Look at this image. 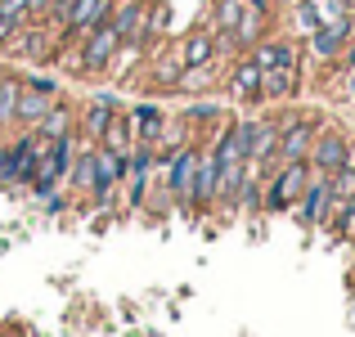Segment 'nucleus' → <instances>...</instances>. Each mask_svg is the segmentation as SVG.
<instances>
[{
    "label": "nucleus",
    "mask_w": 355,
    "mask_h": 337,
    "mask_svg": "<svg viewBox=\"0 0 355 337\" xmlns=\"http://www.w3.org/2000/svg\"><path fill=\"white\" fill-rule=\"evenodd\" d=\"M266 184H261V211H270V216H279V211H288L297 198H302L306 180H311V162H275L266 166Z\"/></svg>",
    "instance_id": "f257e3e1"
},
{
    "label": "nucleus",
    "mask_w": 355,
    "mask_h": 337,
    "mask_svg": "<svg viewBox=\"0 0 355 337\" xmlns=\"http://www.w3.org/2000/svg\"><path fill=\"white\" fill-rule=\"evenodd\" d=\"M117 45H121V36L113 32V23H99L95 32H86L72 45V68H77V77H104L108 59L117 54Z\"/></svg>",
    "instance_id": "f03ea898"
},
{
    "label": "nucleus",
    "mask_w": 355,
    "mask_h": 337,
    "mask_svg": "<svg viewBox=\"0 0 355 337\" xmlns=\"http://www.w3.org/2000/svg\"><path fill=\"white\" fill-rule=\"evenodd\" d=\"M198 148H202V139H184V144L171 153L166 171H162L166 198H171L175 207H184V211H193V166H198Z\"/></svg>",
    "instance_id": "7ed1b4c3"
},
{
    "label": "nucleus",
    "mask_w": 355,
    "mask_h": 337,
    "mask_svg": "<svg viewBox=\"0 0 355 337\" xmlns=\"http://www.w3.org/2000/svg\"><path fill=\"white\" fill-rule=\"evenodd\" d=\"M329 211H333V184H329V175H324V171H311L302 198L293 202V216H297L302 230H315V225L329 221Z\"/></svg>",
    "instance_id": "20e7f679"
},
{
    "label": "nucleus",
    "mask_w": 355,
    "mask_h": 337,
    "mask_svg": "<svg viewBox=\"0 0 355 337\" xmlns=\"http://www.w3.org/2000/svg\"><path fill=\"white\" fill-rule=\"evenodd\" d=\"M347 157H351V135L347 130H338V126H324L320 121V130H315V144H311V171H324V175H333V171H342L347 166Z\"/></svg>",
    "instance_id": "39448f33"
},
{
    "label": "nucleus",
    "mask_w": 355,
    "mask_h": 337,
    "mask_svg": "<svg viewBox=\"0 0 355 337\" xmlns=\"http://www.w3.org/2000/svg\"><path fill=\"white\" fill-rule=\"evenodd\" d=\"M315 130H320V117H302V112L279 117V162H302V157H311Z\"/></svg>",
    "instance_id": "423d86ee"
},
{
    "label": "nucleus",
    "mask_w": 355,
    "mask_h": 337,
    "mask_svg": "<svg viewBox=\"0 0 355 337\" xmlns=\"http://www.w3.org/2000/svg\"><path fill=\"white\" fill-rule=\"evenodd\" d=\"M257 68H302V41L297 36H261L248 50Z\"/></svg>",
    "instance_id": "0eeeda50"
},
{
    "label": "nucleus",
    "mask_w": 355,
    "mask_h": 337,
    "mask_svg": "<svg viewBox=\"0 0 355 337\" xmlns=\"http://www.w3.org/2000/svg\"><path fill=\"white\" fill-rule=\"evenodd\" d=\"M108 14H113V0H77L72 5V14L63 18V45H77L86 32H95L99 23H108Z\"/></svg>",
    "instance_id": "6e6552de"
},
{
    "label": "nucleus",
    "mask_w": 355,
    "mask_h": 337,
    "mask_svg": "<svg viewBox=\"0 0 355 337\" xmlns=\"http://www.w3.org/2000/svg\"><path fill=\"white\" fill-rule=\"evenodd\" d=\"M95 171H99V180H95V193H90V198H95L99 207H108L117 184L126 180V157L113 153V148H104V144H95Z\"/></svg>",
    "instance_id": "1a4fd4ad"
},
{
    "label": "nucleus",
    "mask_w": 355,
    "mask_h": 337,
    "mask_svg": "<svg viewBox=\"0 0 355 337\" xmlns=\"http://www.w3.org/2000/svg\"><path fill=\"white\" fill-rule=\"evenodd\" d=\"M216 184H220V162L207 144L198 148V166H193V211H211L216 207Z\"/></svg>",
    "instance_id": "9d476101"
},
{
    "label": "nucleus",
    "mask_w": 355,
    "mask_h": 337,
    "mask_svg": "<svg viewBox=\"0 0 355 337\" xmlns=\"http://www.w3.org/2000/svg\"><path fill=\"white\" fill-rule=\"evenodd\" d=\"M117 117V95H108V90H99L95 99H90L86 108H81V126H77V139L81 144H99V135L108 130V121Z\"/></svg>",
    "instance_id": "9b49d317"
},
{
    "label": "nucleus",
    "mask_w": 355,
    "mask_h": 337,
    "mask_svg": "<svg viewBox=\"0 0 355 337\" xmlns=\"http://www.w3.org/2000/svg\"><path fill=\"white\" fill-rule=\"evenodd\" d=\"M347 41H351V18L324 23V27H315V32L306 36V45H311V54H315L320 63H338L342 50H347Z\"/></svg>",
    "instance_id": "f8f14e48"
},
{
    "label": "nucleus",
    "mask_w": 355,
    "mask_h": 337,
    "mask_svg": "<svg viewBox=\"0 0 355 337\" xmlns=\"http://www.w3.org/2000/svg\"><path fill=\"white\" fill-rule=\"evenodd\" d=\"M248 162L257 166V171H266V166L279 162V121H270V117H257V121H252Z\"/></svg>",
    "instance_id": "ddd939ff"
},
{
    "label": "nucleus",
    "mask_w": 355,
    "mask_h": 337,
    "mask_svg": "<svg viewBox=\"0 0 355 337\" xmlns=\"http://www.w3.org/2000/svg\"><path fill=\"white\" fill-rule=\"evenodd\" d=\"M302 90V68H261V104H288Z\"/></svg>",
    "instance_id": "4468645a"
},
{
    "label": "nucleus",
    "mask_w": 355,
    "mask_h": 337,
    "mask_svg": "<svg viewBox=\"0 0 355 337\" xmlns=\"http://www.w3.org/2000/svg\"><path fill=\"white\" fill-rule=\"evenodd\" d=\"M225 86H230V99H234V104H261V68L248 59V54L234 59Z\"/></svg>",
    "instance_id": "2eb2a0df"
},
{
    "label": "nucleus",
    "mask_w": 355,
    "mask_h": 337,
    "mask_svg": "<svg viewBox=\"0 0 355 337\" xmlns=\"http://www.w3.org/2000/svg\"><path fill=\"white\" fill-rule=\"evenodd\" d=\"M216 59L220 54H216V32H211V23L189 27L184 41H180V63L184 68H202V63H216Z\"/></svg>",
    "instance_id": "dca6fc26"
},
{
    "label": "nucleus",
    "mask_w": 355,
    "mask_h": 337,
    "mask_svg": "<svg viewBox=\"0 0 355 337\" xmlns=\"http://www.w3.org/2000/svg\"><path fill=\"white\" fill-rule=\"evenodd\" d=\"M144 14H148V0H113V32L121 41H144Z\"/></svg>",
    "instance_id": "f3484780"
},
{
    "label": "nucleus",
    "mask_w": 355,
    "mask_h": 337,
    "mask_svg": "<svg viewBox=\"0 0 355 337\" xmlns=\"http://www.w3.org/2000/svg\"><path fill=\"white\" fill-rule=\"evenodd\" d=\"M36 135L45 139H63V135H77V108L68 104V99H50V108H45V117L36 121Z\"/></svg>",
    "instance_id": "a211bd4d"
},
{
    "label": "nucleus",
    "mask_w": 355,
    "mask_h": 337,
    "mask_svg": "<svg viewBox=\"0 0 355 337\" xmlns=\"http://www.w3.org/2000/svg\"><path fill=\"white\" fill-rule=\"evenodd\" d=\"M130 117V126H135V144H157V139H162V126H166V112L157 108V104H135L126 112Z\"/></svg>",
    "instance_id": "6ab92c4d"
},
{
    "label": "nucleus",
    "mask_w": 355,
    "mask_h": 337,
    "mask_svg": "<svg viewBox=\"0 0 355 337\" xmlns=\"http://www.w3.org/2000/svg\"><path fill=\"white\" fill-rule=\"evenodd\" d=\"M95 180H99V171H95V144H77V157H72V166H68V184L77 193H95Z\"/></svg>",
    "instance_id": "aec40b11"
},
{
    "label": "nucleus",
    "mask_w": 355,
    "mask_h": 337,
    "mask_svg": "<svg viewBox=\"0 0 355 337\" xmlns=\"http://www.w3.org/2000/svg\"><path fill=\"white\" fill-rule=\"evenodd\" d=\"M144 59H148V45H144V41H121V45H117V54L108 59V72H104V77L126 81L130 72H135V63H144Z\"/></svg>",
    "instance_id": "412c9836"
},
{
    "label": "nucleus",
    "mask_w": 355,
    "mask_h": 337,
    "mask_svg": "<svg viewBox=\"0 0 355 337\" xmlns=\"http://www.w3.org/2000/svg\"><path fill=\"white\" fill-rule=\"evenodd\" d=\"M216 63H220V59H216ZM216 63H202V68H180L175 90H180V95H211V90H216V81H220Z\"/></svg>",
    "instance_id": "4be33fe9"
},
{
    "label": "nucleus",
    "mask_w": 355,
    "mask_h": 337,
    "mask_svg": "<svg viewBox=\"0 0 355 337\" xmlns=\"http://www.w3.org/2000/svg\"><path fill=\"white\" fill-rule=\"evenodd\" d=\"M99 144L104 148H113V153H121V157H130L135 153V126H130V117L117 108V117L108 121V130L99 135Z\"/></svg>",
    "instance_id": "5701e85b"
},
{
    "label": "nucleus",
    "mask_w": 355,
    "mask_h": 337,
    "mask_svg": "<svg viewBox=\"0 0 355 337\" xmlns=\"http://www.w3.org/2000/svg\"><path fill=\"white\" fill-rule=\"evenodd\" d=\"M180 50H166V54H157L153 63H148V86L153 90H175V81H180Z\"/></svg>",
    "instance_id": "b1692460"
},
{
    "label": "nucleus",
    "mask_w": 355,
    "mask_h": 337,
    "mask_svg": "<svg viewBox=\"0 0 355 337\" xmlns=\"http://www.w3.org/2000/svg\"><path fill=\"white\" fill-rule=\"evenodd\" d=\"M45 108H50V95H41V90H27V86H23V95H18V108H14V126L32 130L36 121L45 117Z\"/></svg>",
    "instance_id": "393cba45"
},
{
    "label": "nucleus",
    "mask_w": 355,
    "mask_h": 337,
    "mask_svg": "<svg viewBox=\"0 0 355 337\" xmlns=\"http://www.w3.org/2000/svg\"><path fill=\"white\" fill-rule=\"evenodd\" d=\"M266 27H270V14H257V9H248V5H243V14H239V27H234V36H239L243 54H248L252 45L261 41V36H270Z\"/></svg>",
    "instance_id": "a878e982"
},
{
    "label": "nucleus",
    "mask_w": 355,
    "mask_h": 337,
    "mask_svg": "<svg viewBox=\"0 0 355 337\" xmlns=\"http://www.w3.org/2000/svg\"><path fill=\"white\" fill-rule=\"evenodd\" d=\"M18 95H23V77H14V72H0V126H14Z\"/></svg>",
    "instance_id": "bb28decb"
},
{
    "label": "nucleus",
    "mask_w": 355,
    "mask_h": 337,
    "mask_svg": "<svg viewBox=\"0 0 355 337\" xmlns=\"http://www.w3.org/2000/svg\"><path fill=\"white\" fill-rule=\"evenodd\" d=\"M166 32H171V9H166V0H148V14H144V45H148V41H162Z\"/></svg>",
    "instance_id": "cd10ccee"
},
{
    "label": "nucleus",
    "mask_w": 355,
    "mask_h": 337,
    "mask_svg": "<svg viewBox=\"0 0 355 337\" xmlns=\"http://www.w3.org/2000/svg\"><path fill=\"white\" fill-rule=\"evenodd\" d=\"M180 121H184V126H220L225 112H220L216 104H207V99H198V104H189L180 112Z\"/></svg>",
    "instance_id": "c85d7f7f"
},
{
    "label": "nucleus",
    "mask_w": 355,
    "mask_h": 337,
    "mask_svg": "<svg viewBox=\"0 0 355 337\" xmlns=\"http://www.w3.org/2000/svg\"><path fill=\"white\" fill-rule=\"evenodd\" d=\"M72 5H77V0H50V5H45V14H41V23H50V27H63V18L72 14Z\"/></svg>",
    "instance_id": "c756f323"
},
{
    "label": "nucleus",
    "mask_w": 355,
    "mask_h": 337,
    "mask_svg": "<svg viewBox=\"0 0 355 337\" xmlns=\"http://www.w3.org/2000/svg\"><path fill=\"white\" fill-rule=\"evenodd\" d=\"M0 18H9V23H27L32 9H27V0H0Z\"/></svg>",
    "instance_id": "7c9ffc66"
},
{
    "label": "nucleus",
    "mask_w": 355,
    "mask_h": 337,
    "mask_svg": "<svg viewBox=\"0 0 355 337\" xmlns=\"http://www.w3.org/2000/svg\"><path fill=\"white\" fill-rule=\"evenodd\" d=\"M23 86L27 90H41V95H50V99H59V81H50V77H32V72H27Z\"/></svg>",
    "instance_id": "2f4dec72"
},
{
    "label": "nucleus",
    "mask_w": 355,
    "mask_h": 337,
    "mask_svg": "<svg viewBox=\"0 0 355 337\" xmlns=\"http://www.w3.org/2000/svg\"><path fill=\"white\" fill-rule=\"evenodd\" d=\"M342 90H347V99L355 104V68H347V77H342Z\"/></svg>",
    "instance_id": "473e14b6"
},
{
    "label": "nucleus",
    "mask_w": 355,
    "mask_h": 337,
    "mask_svg": "<svg viewBox=\"0 0 355 337\" xmlns=\"http://www.w3.org/2000/svg\"><path fill=\"white\" fill-rule=\"evenodd\" d=\"M45 5H50V0H27V9H32V18H41V14H45Z\"/></svg>",
    "instance_id": "72a5a7b5"
},
{
    "label": "nucleus",
    "mask_w": 355,
    "mask_h": 337,
    "mask_svg": "<svg viewBox=\"0 0 355 337\" xmlns=\"http://www.w3.org/2000/svg\"><path fill=\"white\" fill-rule=\"evenodd\" d=\"M342 5H347V14H351V5H355V0H342Z\"/></svg>",
    "instance_id": "f704fd0d"
},
{
    "label": "nucleus",
    "mask_w": 355,
    "mask_h": 337,
    "mask_svg": "<svg viewBox=\"0 0 355 337\" xmlns=\"http://www.w3.org/2000/svg\"><path fill=\"white\" fill-rule=\"evenodd\" d=\"M0 135H5V126H0Z\"/></svg>",
    "instance_id": "c9c22d12"
},
{
    "label": "nucleus",
    "mask_w": 355,
    "mask_h": 337,
    "mask_svg": "<svg viewBox=\"0 0 355 337\" xmlns=\"http://www.w3.org/2000/svg\"><path fill=\"white\" fill-rule=\"evenodd\" d=\"M288 5H293V0H288Z\"/></svg>",
    "instance_id": "e433bc0d"
}]
</instances>
